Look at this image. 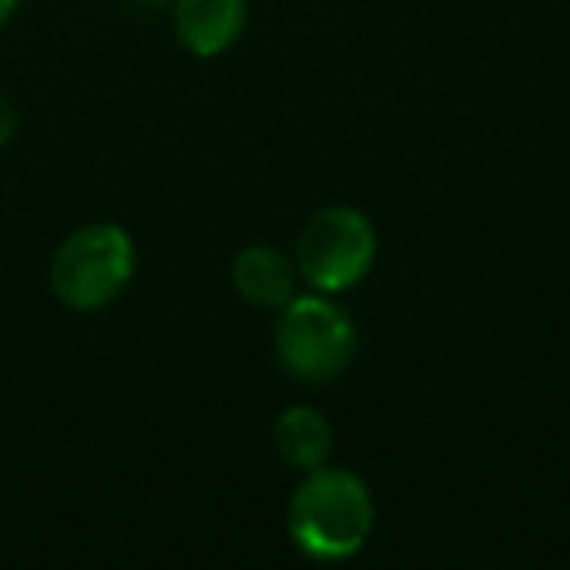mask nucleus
I'll use <instances>...</instances> for the list:
<instances>
[{"label":"nucleus","instance_id":"nucleus-9","mask_svg":"<svg viewBox=\"0 0 570 570\" xmlns=\"http://www.w3.org/2000/svg\"><path fill=\"white\" fill-rule=\"evenodd\" d=\"M17 9H20V0H0V28L17 17Z\"/></svg>","mask_w":570,"mask_h":570},{"label":"nucleus","instance_id":"nucleus-7","mask_svg":"<svg viewBox=\"0 0 570 570\" xmlns=\"http://www.w3.org/2000/svg\"><path fill=\"white\" fill-rule=\"evenodd\" d=\"M274 445L285 465L309 473L317 465H328L333 458V422L317 406H285L274 422Z\"/></svg>","mask_w":570,"mask_h":570},{"label":"nucleus","instance_id":"nucleus-5","mask_svg":"<svg viewBox=\"0 0 570 570\" xmlns=\"http://www.w3.org/2000/svg\"><path fill=\"white\" fill-rule=\"evenodd\" d=\"M250 0H173V28L184 51L215 59L238 43Z\"/></svg>","mask_w":570,"mask_h":570},{"label":"nucleus","instance_id":"nucleus-4","mask_svg":"<svg viewBox=\"0 0 570 570\" xmlns=\"http://www.w3.org/2000/svg\"><path fill=\"white\" fill-rule=\"evenodd\" d=\"M375 254H380V235L372 219L356 207H325L309 215L294 243V266L309 289L317 294H348L372 274Z\"/></svg>","mask_w":570,"mask_h":570},{"label":"nucleus","instance_id":"nucleus-6","mask_svg":"<svg viewBox=\"0 0 570 570\" xmlns=\"http://www.w3.org/2000/svg\"><path fill=\"white\" fill-rule=\"evenodd\" d=\"M230 285L254 309H282L297 294V266L269 243H250L230 262Z\"/></svg>","mask_w":570,"mask_h":570},{"label":"nucleus","instance_id":"nucleus-1","mask_svg":"<svg viewBox=\"0 0 570 570\" xmlns=\"http://www.w3.org/2000/svg\"><path fill=\"white\" fill-rule=\"evenodd\" d=\"M375 528V500L352 469L317 465L297 481L285 504V531L313 562H344L360 554Z\"/></svg>","mask_w":570,"mask_h":570},{"label":"nucleus","instance_id":"nucleus-3","mask_svg":"<svg viewBox=\"0 0 570 570\" xmlns=\"http://www.w3.org/2000/svg\"><path fill=\"white\" fill-rule=\"evenodd\" d=\"M274 356L297 383H328L356 356V325L328 294H294L277 309Z\"/></svg>","mask_w":570,"mask_h":570},{"label":"nucleus","instance_id":"nucleus-8","mask_svg":"<svg viewBox=\"0 0 570 570\" xmlns=\"http://www.w3.org/2000/svg\"><path fill=\"white\" fill-rule=\"evenodd\" d=\"M20 134V114H17V106L9 102V98L0 95V149L12 141V137Z\"/></svg>","mask_w":570,"mask_h":570},{"label":"nucleus","instance_id":"nucleus-2","mask_svg":"<svg viewBox=\"0 0 570 570\" xmlns=\"http://www.w3.org/2000/svg\"><path fill=\"white\" fill-rule=\"evenodd\" d=\"M137 269V246L118 223H87L56 246L48 266L51 294L75 313L106 309L126 294Z\"/></svg>","mask_w":570,"mask_h":570}]
</instances>
